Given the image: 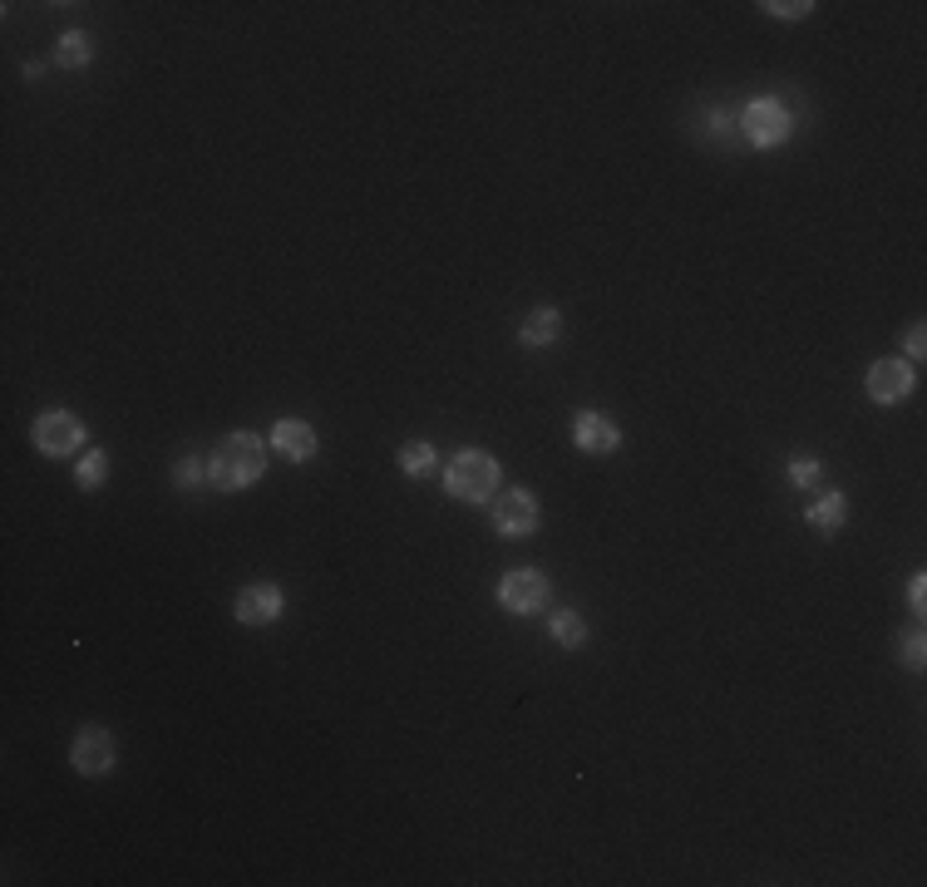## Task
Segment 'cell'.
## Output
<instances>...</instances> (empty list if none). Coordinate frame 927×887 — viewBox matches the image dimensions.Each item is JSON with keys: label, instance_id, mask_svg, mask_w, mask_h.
Instances as JSON below:
<instances>
[{"label": "cell", "instance_id": "cell-17", "mask_svg": "<svg viewBox=\"0 0 927 887\" xmlns=\"http://www.w3.org/2000/svg\"><path fill=\"white\" fill-rule=\"evenodd\" d=\"M104 479H109V453H104V449H89V453L79 459V469H75V483L94 493Z\"/></svg>", "mask_w": 927, "mask_h": 887}, {"label": "cell", "instance_id": "cell-19", "mask_svg": "<svg viewBox=\"0 0 927 887\" xmlns=\"http://www.w3.org/2000/svg\"><path fill=\"white\" fill-rule=\"evenodd\" d=\"M789 483H795V489H814V483H824V463H819V459H795V463H789Z\"/></svg>", "mask_w": 927, "mask_h": 887}, {"label": "cell", "instance_id": "cell-21", "mask_svg": "<svg viewBox=\"0 0 927 887\" xmlns=\"http://www.w3.org/2000/svg\"><path fill=\"white\" fill-rule=\"evenodd\" d=\"M765 10H770L775 20H805L809 10H814V6H809V0H795V6H779V0H770V6H765Z\"/></svg>", "mask_w": 927, "mask_h": 887}, {"label": "cell", "instance_id": "cell-23", "mask_svg": "<svg viewBox=\"0 0 927 887\" xmlns=\"http://www.w3.org/2000/svg\"><path fill=\"white\" fill-rule=\"evenodd\" d=\"M923 345H927L923 341V325H913V331H908V355H913V361H923Z\"/></svg>", "mask_w": 927, "mask_h": 887}, {"label": "cell", "instance_id": "cell-2", "mask_svg": "<svg viewBox=\"0 0 927 887\" xmlns=\"http://www.w3.org/2000/svg\"><path fill=\"white\" fill-rule=\"evenodd\" d=\"M499 483H503L499 459H493V453H483V449L455 453V459H449V469H445V493H449V499H459V503H493Z\"/></svg>", "mask_w": 927, "mask_h": 887}, {"label": "cell", "instance_id": "cell-20", "mask_svg": "<svg viewBox=\"0 0 927 887\" xmlns=\"http://www.w3.org/2000/svg\"><path fill=\"white\" fill-rule=\"evenodd\" d=\"M898 661L908 665V671H923V661H927V646H923V631H908V637H898Z\"/></svg>", "mask_w": 927, "mask_h": 887}, {"label": "cell", "instance_id": "cell-14", "mask_svg": "<svg viewBox=\"0 0 927 887\" xmlns=\"http://www.w3.org/2000/svg\"><path fill=\"white\" fill-rule=\"evenodd\" d=\"M547 637H553L563 651L587 646V621H583V611H553V617H547Z\"/></svg>", "mask_w": 927, "mask_h": 887}, {"label": "cell", "instance_id": "cell-7", "mask_svg": "<svg viewBox=\"0 0 927 887\" xmlns=\"http://www.w3.org/2000/svg\"><path fill=\"white\" fill-rule=\"evenodd\" d=\"M70 765H75L79 774L99 779L119 765V745H114V735L104 730V725H84V730L75 735V745H70Z\"/></svg>", "mask_w": 927, "mask_h": 887}, {"label": "cell", "instance_id": "cell-1", "mask_svg": "<svg viewBox=\"0 0 927 887\" xmlns=\"http://www.w3.org/2000/svg\"><path fill=\"white\" fill-rule=\"evenodd\" d=\"M262 469H267V439L237 429V435H227L213 449V459H207V483L223 493H242L262 479Z\"/></svg>", "mask_w": 927, "mask_h": 887}, {"label": "cell", "instance_id": "cell-15", "mask_svg": "<svg viewBox=\"0 0 927 887\" xmlns=\"http://www.w3.org/2000/svg\"><path fill=\"white\" fill-rule=\"evenodd\" d=\"M89 35L84 30H70V35H60V45H55V65H65V70H84L89 65Z\"/></svg>", "mask_w": 927, "mask_h": 887}, {"label": "cell", "instance_id": "cell-9", "mask_svg": "<svg viewBox=\"0 0 927 887\" xmlns=\"http://www.w3.org/2000/svg\"><path fill=\"white\" fill-rule=\"evenodd\" d=\"M232 611H237L242 627H271V621L287 611V597H281L277 583H252L237 591V601H232Z\"/></svg>", "mask_w": 927, "mask_h": 887}, {"label": "cell", "instance_id": "cell-16", "mask_svg": "<svg viewBox=\"0 0 927 887\" xmlns=\"http://www.w3.org/2000/svg\"><path fill=\"white\" fill-rule=\"evenodd\" d=\"M399 469H405L409 479H425V473L435 469V449H429L425 439H409V444H399Z\"/></svg>", "mask_w": 927, "mask_h": 887}, {"label": "cell", "instance_id": "cell-13", "mask_svg": "<svg viewBox=\"0 0 927 887\" xmlns=\"http://www.w3.org/2000/svg\"><path fill=\"white\" fill-rule=\"evenodd\" d=\"M844 517H849L844 493H839V489H829V493H819V503H809L805 523H809V527H819V533H839V527H844Z\"/></svg>", "mask_w": 927, "mask_h": 887}, {"label": "cell", "instance_id": "cell-22", "mask_svg": "<svg viewBox=\"0 0 927 887\" xmlns=\"http://www.w3.org/2000/svg\"><path fill=\"white\" fill-rule=\"evenodd\" d=\"M908 607L918 611V617L927 611V577H913V583H908Z\"/></svg>", "mask_w": 927, "mask_h": 887}, {"label": "cell", "instance_id": "cell-8", "mask_svg": "<svg viewBox=\"0 0 927 887\" xmlns=\"http://www.w3.org/2000/svg\"><path fill=\"white\" fill-rule=\"evenodd\" d=\"M863 389H869L873 405H898V399H908L918 389V370L908 361H873Z\"/></svg>", "mask_w": 927, "mask_h": 887}, {"label": "cell", "instance_id": "cell-18", "mask_svg": "<svg viewBox=\"0 0 927 887\" xmlns=\"http://www.w3.org/2000/svg\"><path fill=\"white\" fill-rule=\"evenodd\" d=\"M198 483H203V463H198L193 453H183V459L173 463V489H178V493H193Z\"/></svg>", "mask_w": 927, "mask_h": 887}, {"label": "cell", "instance_id": "cell-10", "mask_svg": "<svg viewBox=\"0 0 927 887\" xmlns=\"http://www.w3.org/2000/svg\"><path fill=\"white\" fill-rule=\"evenodd\" d=\"M573 444H577L583 453H617V449H621V429H617L607 415L587 409V415L573 419Z\"/></svg>", "mask_w": 927, "mask_h": 887}, {"label": "cell", "instance_id": "cell-4", "mask_svg": "<svg viewBox=\"0 0 927 887\" xmlns=\"http://www.w3.org/2000/svg\"><path fill=\"white\" fill-rule=\"evenodd\" d=\"M553 601V583L533 567H519V573H503L499 577V607L509 617H539V611Z\"/></svg>", "mask_w": 927, "mask_h": 887}, {"label": "cell", "instance_id": "cell-12", "mask_svg": "<svg viewBox=\"0 0 927 887\" xmlns=\"http://www.w3.org/2000/svg\"><path fill=\"white\" fill-rule=\"evenodd\" d=\"M557 335H563V311H557V306H533L519 325V341L529 345V351H543V345H553Z\"/></svg>", "mask_w": 927, "mask_h": 887}, {"label": "cell", "instance_id": "cell-5", "mask_svg": "<svg viewBox=\"0 0 927 887\" xmlns=\"http://www.w3.org/2000/svg\"><path fill=\"white\" fill-rule=\"evenodd\" d=\"M543 523V509L529 489H503L493 493V533L499 537H533Z\"/></svg>", "mask_w": 927, "mask_h": 887}, {"label": "cell", "instance_id": "cell-11", "mask_svg": "<svg viewBox=\"0 0 927 887\" xmlns=\"http://www.w3.org/2000/svg\"><path fill=\"white\" fill-rule=\"evenodd\" d=\"M271 449L291 463H307L316 453V429L307 419H277V425H271Z\"/></svg>", "mask_w": 927, "mask_h": 887}, {"label": "cell", "instance_id": "cell-3", "mask_svg": "<svg viewBox=\"0 0 927 887\" xmlns=\"http://www.w3.org/2000/svg\"><path fill=\"white\" fill-rule=\"evenodd\" d=\"M30 439H35V449L45 453V459H75L84 444H89V429H84V419H75L70 409H50V415L35 419Z\"/></svg>", "mask_w": 927, "mask_h": 887}, {"label": "cell", "instance_id": "cell-6", "mask_svg": "<svg viewBox=\"0 0 927 887\" xmlns=\"http://www.w3.org/2000/svg\"><path fill=\"white\" fill-rule=\"evenodd\" d=\"M740 129H745V139H750L755 148H779L789 139V129H795V119H789V109L775 99V94H765V99L745 104Z\"/></svg>", "mask_w": 927, "mask_h": 887}]
</instances>
